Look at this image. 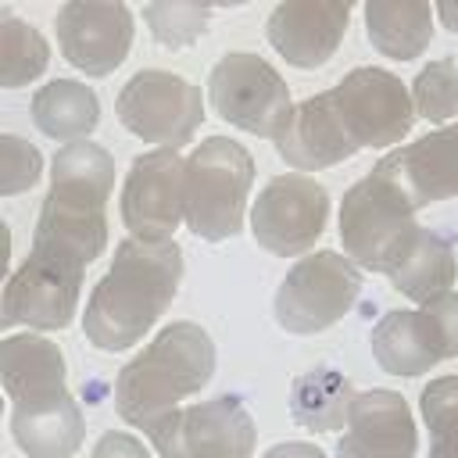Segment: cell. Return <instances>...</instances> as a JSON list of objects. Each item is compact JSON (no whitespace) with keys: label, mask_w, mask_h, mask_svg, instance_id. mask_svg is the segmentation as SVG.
<instances>
[{"label":"cell","mask_w":458,"mask_h":458,"mask_svg":"<svg viewBox=\"0 0 458 458\" xmlns=\"http://www.w3.org/2000/svg\"><path fill=\"white\" fill-rule=\"evenodd\" d=\"M114 190V157L89 143H64L50 161L29 261L82 283L89 261L107 247V200Z\"/></svg>","instance_id":"obj_1"},{"label":"cell","mask_w":458,"mask_h":458,"mask_svg":"<svg viewBox=\"0 0 458 458\" xmlns=\"http://www.w3.org/2000/svg\"><path fill=\"white\" fill-rule=\"evenodd\" d=\"M182 279V247L175 240H122L111 268L86 301L82 333L97 351H125L140 344L168 311Z\"/></svg>","instance_id":"obj_2"},{"label":"cell","mask_w":458,"mask_h":458,"mask_svg":"<svg viewBox=\"0 0 458 458\" xmlns=\"http://www.w3.org/2000/svg\"><path fill=\"white\" fill-rule=\"evenodd\" d=\"M215 376V340L197 322L165 326L114 379V408L122 422L150 429Z\"/></svg>","instance_id":"obj_3"},{"label":"cell","mask_w":458,"mask_h":458,"mask_svg":"<svg viewBox=\"0 0 458 458\" xmlns=\"http://www.w3.org/2000/svg\"><path fill=\"white\" fill-rule=\"evenodd\" d=\"M415 204L404 197V190L386 175L379 161L365 179H358L344 193L340 243L358 268L386 276L408 247V240L415 236Z\"/></svg>","instance_id":"obj_4"},{"label":"cell","mask_w":458,"mask_h":458,"mask_svg":"<svg viewBox=\"0 0 458 458\" xmlns=\"http://www.w3.org/2000/svg\"><path fill=\"white\" fill-rule=\"evenodd\" d=\"M254 157L229 136H208L186 157V225L200 240H229L243 229Z\"/></svg>","instance_id":"obj_5"},{"label":"cell","mask_w":458,"mask_h":458,"mask_svg":"<svg viewBox=\"0 0 458 458\" xmlns=\"http://www.w3.org/2000/svg\"><path fill=\"white\" fill-rule=\"evenodd\" d=\"M361 297V268L340 250H315L301 258L279 283L272 311L279 329L311 336L336 326Z\"/></svg>","instance_id":"obj_6"},{"label":"cell","mask_w":458,"mask_h":458,"mask_svg":"<svg viewBox=\"0 0 458 458\" xmlns=\"http://www.w3.org/2000/svg\"><path fill=\"white\" fill-rule=\"evenodd\" d=\"M326 100L354 150L394 147L415 125V107L408 86L386 68H354L336 86L326 89Z\"/></svg>","instance_id":"obj_7"},{"label":"cell","mask_w":458,"mask_h":458,"mask_svg":"<svg viewBox=\"0 0 458 458\" xmlns=\"http://www.w3.org/2000/svg\"><path fill=\"white\" fill-rule=\"evenodd\" d=\"M372 358L390 376H422L433 365L458 358V293L426 301L422 308L386 311L372 326Z\"/></svg>","instance_id":"obj_8"},{"label":"cell","mask_w":458,"mask_h":458,"mask_svg":"<svg viewBox=\"0 0 458 458\" xmlns=\"http://www.w3.org/2000/svg\"><path fill=\"white\" fill-rule=\"evenodd\" d=\"M208 100L218 118L250 132V136H279L290 122V86L283 75L258 54L233 50L208 75Z\"/></svg>","instance_id":"obj_9"},{"label":"cell","mask_w":458,"mask_h":458,"mask_svg":"<svg viewBox=\"0 0 458 458\" xmlns=\"http://www.w3.org/2000/svg\"><path fill=\"white\" fill-rule=\"evenodd\" d=\"M114 114L143 143L179 150L200 129L204 100L190 79L161 68H143L118 89Z\"/></svg>","instance_id":"obj_10"},{"label":"cell","mask_w":458,"mask_h":458,"mask_svg":"<svg viewBox=\"0 0 458 458\" xmlns=\"http://www.w3.org/2000/svg\"><path fill=\"white\" fill-rule=\"evenodd\" d=\"M161 458H250L258 429L236 394L175 408L147 429Z\"/></svg>","instance_id":"obj_11"},{"label":"cell","mask_w":458,"mask_h":458,"mask_svg":"<svg viewBox=\"0 0 458 458\" xmlns=\"http://www.w3.org/2000/svg\"><path fill=\"white\" fill-rule=\"evenodd\" d=\"M329 222V193L301 172L276 175L250 208V236L276 258H297L322 236Z\"/></svg>","instance_id":"obj_12"},{"label":"cell","mask_w":458,"mask_h":458,"mask_svg":"<svg viewBox=\"0 0 458 458\" xmlns=\"http://www.w3.org/2000/svg\"><path fill=\"white\" fill-rule=\"evenodd\" d=\"M122 222L136 240L165 243L186 222V161L157 147L132 157L122 186Z\"/></svg>","instance_id":"obj_13"},{"label":"cell","mask_w":458,"mask_h":458,"mask_svg":"<svg viewBox=\"0 0 458 458\" xmlns=\"http://www.w3.org/2000/svg\"><path fill=\"white\" fill-rule=\"evenodd\" d=\"M57 43L64 61L89 75H111L132 47V11L125 4H86V0H68L57 7Z\"/></svg>","instance_id":"obj_14"},{"label":"cell","mask_w":458,"mask_h":458,"mask_svg":"<svg viewBox=\"0 0 458 458\" xmlns=\"http://www.w3.org/2000/svg\"><path fill=\"white\" fill-rule=\"evenodd\" d=\"M351 4H315V0H286L276 4L265 36L276 54H283L293 68H322L336 47L344 43Z\"/></svg>","instance_id":"obj_15"},{"label":"cell","mask_w":458,"mask_h":458,"mask_svg":"<svg viewBox=\"0 0 458 458\" xmlns=\"http://www.w3.org/2000/svg\"><path fill=\"white\" fill-rule=\"evenodd\" d=\"M419 433L411 408L394 390L354 394L347 429L336 440V458H415Z\"/></svg>","instance_id":"obj_16"},{"label":"cell","mask_w":458,"mask_h":458,"mask_svg":"<svg viewBox=\"0 0 458 458\" xmlns=\"http://www.w3.org/2000/svg\"><path fill=\"white\" fill-rule=\"evenodd\" d=\"M379 165L404 190L415 211L458 197V125H444L408 147H397L379 157Z\"/></svg>","instance_id":"obj_17"},{"label":"cell","mask_w":458,"mask_h":458,"mask_svg":"<svg viewBox=\"0 0 458 458\" xmlns=\"http://www.w3.org/2000/svg\"><path fill=\"white\" fill-rule=\"evenodd\" d=\"M82 283L61 272H50L36 261H21V268L4 286V315L0 326H32V329H68L79 311Z\"/></svg>","instance_id":"obj_18"},{"label":"cell","mask_w":458,"mask_h":458,"mask_svg":"<svg viewBox=\"0 0 458 458\" xmlns=\"http://www.w3.org/2000/svg\"><path fill=\"white\" fill-rule=\"evenodd\" d=\"M0 379L11 408H39L68 397L64 354L47 336L18 333L0 344Z\"/></svg>","instance_id":"obj_19"},{"label":"cell","mask_w":458,"mask_h":458,"mask_svg":"<svg viewBox=\"0 0 458 458\" xmlns=\"http://www.w3.org/2000/svg\"><path fill=\"white\" fill-rule=\"evenodd\" d=\"M276 154L297 172H318V168H333V165L354 157L358 150L347 143V136L326 100V89H322L290 111L286 129L276 136Z\"/></svg>","instance_id":"obj_20"},{"label":"cell","mask_w":458,"mask_h":458,"mask_svg":"<svg viewBox=\"0 0 458 458\" xmlns=\"http://www.w3.org/2000/svg\"><path fill=\"white\" fill-rule=\"evenodd\" d=\"M454 276H458V261H454L451 240L433 233V229H426V225L415 229V236L408 240V247L401 250L394 268L386 272L394 290H401L415 304H426L433 297L451 293Z\"/></svg>","instance_id":"obj_21"},{"label":"cell","mask_w":458,"mask_h":458,"mask_svg":"<svg viewBox=\"0 0 458 458\" xmlns=\"http://www.w3.org/2000/svg\"><path fill=\"white\" fill-rule=\"evenodd\" d=\"M11 433L29 458H72L86 440V422L79 401L68 394L43 408H11Z\"/></svg>","instance_id":"obj_22"},{"label":"cell","mask_w":458,"mask_h":458,"mask_svg":"<svg viewBox=\"0 0 458 458\" xmlns=\"http://www.w3.org/2000/svg\"><path fill=\"white\" fill-rule=\"evenodd\" d=\"M365 32L372 50L390 61H415L433 39V7L422 0H369Z\"/></svg>","instance_id":"obj_23"},{"label":"cell","mask_w":458,"mask_h":458,"mask_svg":"<svg viewBox=\"0 0 458 458\" xmlns=\"http://www.w3.org/2000/svg\"><path fill=\"white\" fill-rule=\"evenodd\" d=\"M32 122L57 143H79L100 125V100L79 79H50L32 97Z\"/></svg>","instance_id":"obj_24"},{"label":"cell","mask_w":458,"mask_h":458,"mask_svg":"<svg viewBox=\"0 0 458 458\" xmlns=\"http://www.w3.org/2000/svg\"><path fill=\"white\" fill-rule=\"evenodd\" d=\"M351 404H354V390L347 376H340L329 365L301 372L290 386V415L304 429H318V433L347 429Z\"/></svg>","instance_id":"obj_25"},{"label":"cell","mask_w":458,"mask_h":458,"mask_svg":"<svg viewBox=\"0 0 458 458\" xmlns=\"http://www.w3.org/2000/svg\"><path fill=\"white\" fill-rule=\"evenodd\" d=\"M50 47L43 32L21 18H14L11 7H0V82L4 89H18L47 72Z\"/></svg>","instance_id":"obj_26"},{"label":"cell","mask_w":458,"mask_h":458,"mask_svg":"<svg viewBox=\"0 0 458 458\" xmlns=\"http://www.w3.org/2000/svg\"><path fill=\"white\" fill-rule=\"evenodd\" d=\"M429 426V458H458V376H437L419 394Z\"/></svg>","instance_id":"obj_27"},{"label":"cell","mask_w":458,"mask_h":458,"mask_svg":"<svg viewBox=\"0 0 458 458\" xmlns=\"http://www.w3.org/2000/svg\"><path fill=\"white\" fill-rule=\"evenodd\" d=\"M411 107L415 118L447 122L458 114V61L440 57L429 61L411 82Z\"/></svg>","instance_id":"obj_28"},{"label":"cell","mask_w":458,"mask_h":458,"mask_svg":"<svg viewBox=\"0 0 458 458\" xmlns=\"http://www.w3.org/2000/svg\"><path fill=\"white\" fill-rule=\"evenodd\" d=\"M208 18H211V7H200V4L165 0V4H147L143 7V21L150 25V36L168 50L197 43L208 29Z\"/></svg>","instance_id":"obj_29"},{"label":"cell","mask_w":458,"mask_h":458,"mask_svg":"<svg viewBox=\"0 0 458 458\" xmlns=\"http://www.w3.org/2000/svg\"><path fill=\"white\" fill-rule=\"evenodd\" d=\"M0 165H4V172H0V193L4 197L32 190L43 175V154L18 136H0Z\"/></svg>","instance_id":"obj_30"},{"label":"cell","mask_w":458,"mask_h":458,"mask_svg":"<svg viewBox=\"0 0 458 458\" xmlns=\"http://www.w3.org/2000/svg\"><path fill=\"white\" fill-rule=\"evenodd\" d=\"M89 458H150V454H147V447H143L132 433L107 429V433L97 440V447H93Z\"/></svg>","instance_id":"obj_31"},{"label":"cell","mask_w":458,"mask_h":458,"mask_svg":"<svg viewBox=\"0 0 458 458\" xmlns=\"http://www.w3.org/2000/svg\"><path fill=\"white\" fill-rule=\"evenodd\" d=\"M265 458H329L322 447L315 444H304V440H286V444H276L265 451Z\"/></svg>","instance_id":"obj_32"},{"label":"cell","mask_w":458,"mask_h":458,"mask_svg":"<svg viewBox=\"0 0 458 458\" xmlns=\"http://www.w3.org/2000/svg\"><path fill=\"white\" fill-rule=\"evenodd\" d=\"M433 11L440 14V21H444L451 32H458V4H437Z\"/></svg>","instance_id":"obj_33"}]
</instances>
